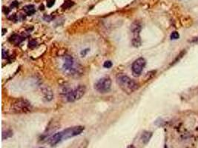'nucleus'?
I'll return each instance as SVG.
<instances>
[{
  "label": "nucleus",
  "mask_w": 198,
  "mask_h": 148,
  "mask_svg": "<svg viewBox=\"0 0 198 148\" xmlns=\"http://www.w3.org/2000/svg\"><path fill=\"white\" fill-rule=\"evenodd\" d=\"M116 82L121 90L127 94L134 93L139 88V85L135 81L126 75H118L116 76Z\"/></svg>",
  "instance_id": "obj_1"
},
{
  "label": "nucleus",
  "mask_w": 198,
  "mask_h": 148,
  "mask_svg": "<svg viewBox=\"0 0 198 148\" xmlns=\"http://www.w3.org/2000/svg\"><path fill=\"white\" fill-rule=\"evenodd\" d=\"M32 110V105L29 101L25 99H19L10 106V111L13 113L21 114L27 113Z\"/></svg>",
  "instance_id": "obj_2"
},
{
  "label": "nucleus",
  "mask_w": 198,
  "mask_h": 148,
  "mask_svg": "<svg viewBox=\"0 0 198 148\" xmlns=\"http://www.w3.org/2000/svg\"><path fill=\"white\" fill-rule=\"evenodd\" d=\"M111 87V79L108 76H105L97 81L94 85L95 90L100 93H106Z\"/></svg>",
  "instance_id": "obj_3"
},
{
  "label": "nucleus",
  "mask_w": 198,
  "mask_h": 148,
  "mask_svg": "<svg viewBox=\"0 0 198 148\" xmlns=\"http://www.w3.org/2000/svg\"><path fill=\"white\" fill-rule=\"evenodd\" d=\"M86 92V88L84 85H80L76 88L70 90L66 94V99L69 102H74L80 99Z\"/></svg>",
  "instance_id": "obj_4"
},
{
  "label": "nucleus",
  "mask_w": 198,
  "mask_h": 148,
  "mask_svg": "<svg viewBox=\"0 0 198 148\" xmlns=\"http://www.w3.org/2000/svg\"><path fill=\"white\" fill-rule=\"evenodd\" d=\"M85 127L82 126H75L72 127L67 128L62 130V140H66L68 139L76 136L82 132Z\"/></svg>",
  "instance_id": "obj_5"
},
{
  "label": "nucleus",
  "mask_w": 198,
  "mask_h": 148,
  "mask_svg": "<svg viewBox=\"0 0 198 148\" xmlns=\"http://www.w3.org/2000/svg\"><path fill=\"white\" fill-rule=\"evenodd\" d=\"M146 62L142 57H140L137 59V60H135L131 66V70H132L133 74L136 76H140L141 73L142 72L144 67L146 66Z\"/></svg>",
  "instance_id": "obj_6"
},
{
  "label": "nucleus",
  "mask_w": 198,
  "mask_h": 148,
  "mask_svg": "<svg viewBox=\"0 0 198 148\" xmlns=\"http://www.w3.org/2000/svg\"><path fill=\"white\" fill-rule=\"evenodd\" d=\"M74 59L71 56H65L64 59V63L62 68L65 70H71L74 66Z\"/></svg>",
  "instance_id": "obj_7"
},
{
  "label": "nucleus",
  "mask_w": 198,
  "mask_h": 148,
  "mask_svg": "<svg viewBox=\"0 0 198 148\" xmlns=\"http://www.w3.org/2000/svg\"><path fill=\"white\" fill-rule=\"evenodd\" d=\"M62 141V132H58L49 139V144L51 146H54Z\"/></svg>",
  "instance_id": "obj_8"
},
{
  "label": "nucleus",
  "mask_w": 198,
  "mask_h": 148,
  "mask_svg": "<svg viewBox=\"0 0 198 148\" xmlns=\"http://www.w3.org/2000/svg\"><path fill=\"white\" fill-rule=\"evenodd\" d=\"M42 93L43 94V97H44V99L45 101H51L54 98V94H53V92L51 90L50 88L49 87H44L42 88Z\"/></svg>",
  "instance_id": "obj_9"
},
{
  "label": "nucleus",
  "mask_w": 198,
  "mask_h": 148,
  "mask_svg": "<svg viewBox=\"0 0 198 148\" xmlns=\"http://www.w3.org/2000/svg\"><path fill=\"white\" fill-rule=\"evenodd\" d=\"M24 40H25V37H23L21 35H18V34H14L10 38V41L15 45L20 44L22 41H24Z\"/></svg>",
  "instance_id": "obj_10"
},
{
  "label": "nucleus",
  "mask_w": 198,
  "mask_h": 148,
  "mask_svg": "<svg viewBox=\"0 0 198 148\" xmlns=\"http://www.w3.org/2000/svg\"><path fill=\"white\" fill-rule=\"evenodd\" d=\"M22 9L28 16H32V15L34 14L35 12H36V9L34 8V5H25Z\"/></svg>",
  "instance_id": "obj_11"
},
{
  "label": "nucleus",
  "mask_w": 198,
  "mask_h": 148,
  "mask_svg": "<svg viewBox=\"0 0 198 148\" xmlns=\"http://www.w3.org/2000/svg\"><path fill=\"white\" fill-rule=\"evenodd\" d=\"M152 136V132H148V131H144L143 133L142 134V136H141V139H142V141L145 144H146L149 140L151 139Z\"/></svg>",
  "instance_id": "obj_12"
},
{
  "label": "nucleus",
  "mask_w": 198,
  "mask_h": 148,
  "mask_svg": "<svg viewBox=\"0 0 198 148\" xmlns=\"http://www.w3.org/2000/svg\"><path fill=\"white\" fill-rule=\"evenodd\" d=\"M73 5H74V2L72 1V0H65L63 5H62V8L63 10H66V9L70 8Z\"/></svg>",
  "instance_id": "obj_13"
},
{
  "label": "nucleus",
  "mask_w": 198,
  "mask_h": 148,
  "mask_svg": "<svg viewBox=\"0 0 198 148\" xmlns=\"http://www.w3.org/2000/svg\"><path fill=\"white\" fill-rule=\"evenodd\" d=\"M186 50H182L179 53V54L177 56V57L175 58V59L172 62V63H171V64H174L175 63H177V62H179V61H180L185 55H186Z\"/></svg>",
  "instance_id": "obj_14"
},
{
  "label": "nucleus",
  "mask_w": 198,
  "mask_h": 148,
  "mask_svg": "<svg viewBox=\"0 0 198 148\" xmlns=\"http://www.w3.org/2000/svg\"><path fill=\"white\" fill-rule=\"evenodd\" d=\"M170 38H171V40H177V39H178L180 38V34H179L178 32L174 31V32L171 33V34L170 36Z\"/></svg>",
  "instance_id": "obj_15"
},
{
  "label": "nucleus",
  "mask_w": 198,
  "mask_h": 148,
  "mask_svg": "<svg viewBox=\"0 0 198 148\" xmlns=\"http://www.w3.org/2000/svg\"><path fill=\"white\" fill-rule=\"evenodd\" d=\"M5 135H6V136H5V138L4 139H8L9 137H11V136H12L13 132H12L11 130H7L6 132H2V136H5Z\"/></svg>",
  "instance_id": "obj_16"
},
{
  "label": "nucleus",
  "mask_w": 198,
  "mask_h": 148,
  "mask_svg": "<svg viewBox=\"0 0 198 148\" xmlns=\"http://www.w3.org/2000/svg\"><path fill=\"white\" fill-rule=\"evenodd\" d=\"M113 64L111 61H106L104 62V64H103V67L105 68H111L112 67Z\"/></svg>",
  "instance_id": "obj_17"
},
{
  "label": "nucleus",
  "mask_w": 198,
  "mask_h": 148,
  "mask_svg": "<svg viewBox=\"0 0 198 148\" xmlns=\"http://www.w3.org/2000/svg\"><path fill=\"white\" fill-rule=\"evenodd\" d=\"M55 4V0H47V7L51 8Z\"/></svg>",
  "instance_id": "obj_18"
},
{
  "label": "nucleus",
  "mask_w": 198,
  "mask_h": 148,
  "mask_svg": "<svg viewBox=\"0 0 198 148\" xmlns=\"http://www.w3.org/2000/svg\"><path fill=\"white\" fill-rule=\"evenodd\" d=\"M37 45V42L35 41V40H31V42H29V47L31 48H33Z\"/></svg>",
  "instance_id": "obj_19"
},
{
  "label": "nucleus",
  "mask_w": 198,
  "mask_h": 148,
  "mask_svg": "<svg viewBox=\"0 0 198 148\" xmlns=\"http://www.w3.org/2000/svg\"><path fill=\"white\" fill-rule=\"evenodd\" d=\"M18 5H19V2H18V1H14V2H13L11 3L10 8V9H13V8H16Z\"/></svg>",
  "instance_id": "obj_20"
},
{
  "label": "nucleus",
  "mask_w": 198,
  "mask_h": 148,
  "mask_svg": "<svg viewBox=\"0 0 198 148\" xmlns=\"http://www.w3.org/2000/svg\"><path fill=\"white\" fill-rule=\"evenodd\" d=\"M53 19V16H44V19L46 21V22H50L51 21V19Z\"/></svg>",
  "instance_id": "obj_21"
},
{
  "label": "nucleus",
  "mask_w": 198,
  "mask_h": 148,
  "mask_svg": "<svg viewBox=\"0 0 198 148\" xmlns=\"http://www.w3.org/2000/svg\"><path fill=\"white\" fill-rule=\"evenodd\" d=\"M10 8H5V7H3V12L5 13L6 15H8V14L9 12H10Z\"/></svg>",
  "instance_id": "obj_22"
},
{
  "label": "nucleus",
  "mask_w": 198,
  "mask_h": 148,
  "mask_svg": "<svg viewBox=\"0 0 198 148\" xmlns=\"http://www.w3.org/2000/svg\"><path fill=\"white\" fill-rule=\"evenodd\" d=\"M88 52V49H85V50H82V51H81V55L82 56H85V55H86V53Z\"/></svg>",
  "instance_id": "obj_23"
},
{
  "label": "nucleus",
  "mask_w": 198,
  "mask_h": 148,
  "mask_svg": "<svg viewBox=\"0 0 198 148\" xmlns=\"http://www.w3.org/2000/svg\"><path fill=\"white\" fill-rule=\"evenodd\" d=\"M8 19H10V20H16V14H13V15H11V16L9 17Z\"/></svg>",
  "instance_id": "obj_24"
},
{
  "label": "nucleus",
  "mask_w": 198,
  "mask_h": 148,
  "mask_svg": "<svg viewBox=\"0 0 198 148\" xmlns=\"http://www.w3.org/2000/svg\"><path fill=\"white\" fill-rule=\"evenodd\" d=\"M191 42H198V36H197V37H194L191 41Z\"/></svg>",
  "instance_id": "obj_25"
},
{
  "label": "nucleus",
  "mask_w": 198,
  "mask_h": 148,
  "mask_svg": "<svg viewBox=\"0 0 198 148\" xmlns=\"http://www.w3.org/2000/svg\"><path fill=\"white\" fill-rule=\"evenodd\" d=\"M39 10H44V5H40V7H39Z\"/></svg>",
  "instance_id": "obj_26"
},
{
  "label": "nucleus",
  "mask_w": 198,
  "mask_h": 148,
  "mask_svg": "<svg viewBox=\"0 0 198 148\" xmlns=\"http://www.w3.org/2000/svg\"><path fill=\"white\" fill-rule=\"evenodd\" d=\"M127 148H134V146H133V145H129V146H128Z\"/></svg>",
  "instance_id": "obj_27"
},
{
  "label": "nucleus",
  "mask_w": 198,
  "mask_h": 148,
  "mask_svg": "<svg viewBox=\"0 0 198 148\" xmlns=\"http://www.w3.org/2000/svg\"><path fill=\"white\" fill-rule=\"evenodd\" d=\"M39 148H45V147H39Z\"/></svg>",
  "instance_id": "obj_28"
},
{
  "label": "nucleus",
  "mask_w": 198,
  "mask_h": 148,
  "mask_svg": "<svg viewBox=\"0 0 198 148\" xmlns=\"http://www.w3.org/2000/svg\"><path fill=\"white\" fill-rule=\"evenodd\" d=\"M165 148H167V147H166V146H165Z\"/></svg>",
  "instance_id": "obj_29"
}]
</instances>
